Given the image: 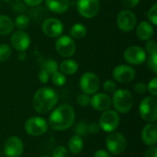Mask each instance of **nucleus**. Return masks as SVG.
<instances>
[{
	"instance_id": "37",
	"label": "nucleus",
	"mask_w": 157,
	"mask_h": 157,
	"mask_svg": "<svg viewBox=\"0 0 157 157\" xmlns=\"http://www.w3.org/2000/svg\"><path fill=\"white\" fill-rule=\"evenodd\" d=\"M140 3V0H122V6L126 9H132L136 7Z\"/></svg>"
},
{
	"instance_id": "26",
	"label": "nucleus",
	"mask_w": 157,
	"mask_h": 157,
	"mask_svg": "<svg viewBox=\"0 0 157 157\" xmlns=\"http://www.w3.org/2000/svg\"><path fill=\"white\" fill-rule=\"evenodd\" d=\"M30 24V19L28 16L21 14L19 16H17L15 20H14V26L15 28H17L19 30H24L26 29Z\"/></svg>"
},
{
	"instance_id": "32",
	"label": "nucleus",
	"mask_w": 157,
	"mask_h": 157,
	"mask_svg": "<svg viewBox=\"0 0 157 157\" xmlns=\"http://www.w3.org/2000/svg\"><path fill=\"white\" fill-rule=\"evenodd\" d=\"M103 89L108 94H112L117 90V85L112 80H107L103 84Z\"/></svg>"
},
{
	"instance_id": "3",
	"label": "nucleus",
	"mask_w": 157,
	"mask_h": 157,
	"mask_svg": "<svg viewBox=\"0 0 157 157\" xmlns=\"http://www.w3.org/2000/svg\"><path fill=\"white\" fill-rule=\"evenodd\" d=\"M111 102L118 112L124 114L132 109L133 106V97L129 90L121 88L113 93Z\"/></svg>"
},
{
	"instance_id": "17",
	"label": "nucleus",
	"mask_w": 157,
	"mask_h": 157,
	"mask_svg": "<svg viewBox=\"0 0 157 157\" xmlns=\"http://www.w3.org/2000/svg\"><path fill=\"white\" fill-rule=\"evenodd\" d=\"M111 104V98L105 93H96L92 98H90V105L94 109L98 111L108 110Z\"/></svg>"
},
{
	"instance_id": "29",
	"label": "nucleus",
	"mask_w": 157,
	"mask_h": 157,
	"mask_svg": "<svg viewBox=\"0 0 157 157\" xmlns=\"http://www.w3.org/2000/svg\"><path fill=\"white\" fill-rule=\"evenodd\" d=\"M146 17L148 18V21L154 25L156 26L157 25V4H154L149 10L146 13Z\"/></svg>"
},
{
	"instance_id": "5",
	"label": "nucleus",
	"mask_w": 157,
	"mask_h": 157,
	"mask_svg": "<svg viewBox=\"0 0 157 157\" xmlns=\"http://www.w3.org/2000/svg\"><path fill=\"white\" fill-rule=\"evenodd\" d=\"M55 50L57 53L63 58L72 57L76 51L75 40L68 35H61L55 42Z\"/></svg>"
},
{
	"instance_id": "4",
	"label": "nucleus",
	"mask_w": 157,
	"mask_h": 157,
	"mask_svg": "<svg viewBox=\"0 0 157 157\" xmlns=\"http://www.w3.org/2000/svg\"><path fill=\"white\" fill-rule=\"evenodd\" d=\"M139 113L141 118L149 123L155 122L157 119V99L155 97H146L140 104Z\"/></svg>"
},
{
	"instance_id": "14",
	"label": "nucleus",
	"mask_w": 157,
	"mask_h": 157,
	"mask_svg": "<svg viewBox=\"0 0 157 157\" xmlns=\"http://www.w3.org/2000/svg\"><path fill=\"white\" fill-rule=\"evenodd\" d=\"M42 32L50 38H58L63 32V24L55 17H49L42 22Z\"/></svg>"
},
{
	"instance_id": "9",
	"label": "nucleus",
	"mask_w": 157,
	"mask_h": 157,
	"mask_svg": "<svg viewBox=\"0 0 157 157\" xmlns=\"http://www.w3.org/2000/svg\"><path fill=\"white\" fill-rule=\"evenodd\" d=\"M76 8L83 17L93 18L100 11V2L99 0H77Z\"/></svg>"
},
{
	"instance_id": "28",
	"label": "nucleus",
	"mask_w": 157,
	"mask_h": 157,
	"mask_svg": "<svg viewBox=\"0 0 157 157\" xmlns=\"http://www.w3.org/2000/svg\"><path fill=\"white\" fill-rule=\"evenodd\" d=\"M12 55V49L8 44H0V63L7 61Z\"/></svg>"
},
{
	"instance_id": "44",
	"label": "nucleus",
	"mask_w": 157,
	"mask_h": 157,
	"mask_svg": "<svg viewBox=\"0 0 157 157\" xmlns=\"http://www.w3.org/2000/svg\"><path fill=\"white\" fill-rule=\"evenodd\" d=\"M42 157H50V156H42Z\"/></svg>"
},
{
	"instance_id": "18",
	"label": "nucleus",
	"mask_w": 157,
	"mask_h": 157,
	"mask_svg": "<svg viewBox=\"0 0 157 157\" xmlns=\"http://www.w3.org/2000/svg\"><path fill=\"white\" fill-rule=\"evenodd\" d=\"M142 140L148 146H155L157 143V126L155 123H149L142 131Z\"/></svg>"
},
{
	"instance_id": "7",
	"label": "nucleus",
	"mask_w": 157,
	"mask_h": 157,
	"mask_svg": "<svg viewBox=\"0 0 157 157\" xmlns=\"http://www.w3.org/2000/svg\"><path fill=\"white\" fill-rule=\"evenodd\" d=\"M98 125L102 131L106 132H113L120 125V115L115 110H105L99 118Z\"/></svg>"
},
{
	"instance_id": "40",
	"label": "nucleus",
	"mask_w": 157,
	"mask_h": 157,
	"mask_svg": "<svg viewBox=\"0 0 157 157\" xmlns=\"http://www.w3.org/2000/svg\"><path fill=\"white\" fill-rule=\"evenodd\" d=\"M99 125L98 123H91L88 125L87 127V131H88V133H91V134H96L99 132Z\"/></svg>"
},
{
	"instance_id": "11",
	"label": "nucleus",
	"mask_w": 157,
	"mask_h": 157,
	"mask_svg": "<svg viewBox=\"0 0 157 157\" xmlns=\"http://www.w3.org/2000/svg\"><path fill=\"white\" fill-rule=\"evenodd\" d=\"M106 146L111 154L121 155L127 147V140L120 132H111L106 139Z\"/></svg>"
},
{
	"instance_id": "27",
	"label": "nucleus",
	"mask_w": 157,
	"mask_h": 157,
	"mask_svg": "<svg viewBox=\"0 0 157 157\" xmlns=\"http://www.w3.org/2000/svg\"><path fill=\"white\" fill-rule=\"evenodd\" d=\"M51 79L53 85L57 86H62L66 83V76L64 74H63L62 72H60L59 70L56 71L55 73H53L51 75Z\"/></svg>"
},
{
	"instance_id": "2",
	"label": "nucleus",
	"mask_w": 157,
	"mask_h": 157,
	"mask_svg": "<svg viewBox=\"0 0 157 157\" xmlns=\"http://www.w3.org/2000/svg\"><path fill=\"white\" fill-rule=\"evenodd\" d=\"M75 114L74 109L68 104H63L51 113L49 123L56 131H65L69 129L75 121Z\"/></svg>"
},
{
	"instance_id": "39",
	"label": "nucleus",
	"mask_w": 157,
	"mask_h": 157,
	"mask_svg": "<svg viewBox=\"0 0 157 157\" xmlns=\"http://www.w3.org/2000/svg\"><path fill=\"white\" fill-rule=\"evenodd\" d=\"M38 78H39V80H40L41 83L45 84V83H47V82L50 80L51 75H50L48 73H46L45 71L40 69V72H39V75H38Z\"/></svg>"
},
{
	"instance_id": "31",
	"label": "nucleus",
	"mask_w": 157,
	"mask_h": 157,
	"mask_svg": "<svg viewBox=\"0 0 157 157\" xmlns=\"http://www.w3.org/2000/svg\"><path fill=\"white\" fill-rule=\"evenodd\" d=\"M144 51H145V52H146V53H148L149 55L157 53L156 41H155V40H147V42L145 43Z\"/></svg>"
},
{
	"instance_id": "21",
	"label": "nucleus",
	"mask_w": 157,
	"mask_h": 157,
	"mask_svg": "<svg viewBox=\"0 0 157 157\" xmlns=\"http://www.w3.org/2000/svg\"><path fill=\"white\" fill-rule=\"evenodd\" d=\"M59 71L65 75H73L78 71V63L73 59H65L60 63Z\"/></svg>"
},
{
	"instance_id": "34",
	"label": "nucleus",
	"mask_w": 157,
	"mask_h": 157,
	"mask_svg": "<svg viewBox=\"0 0 157 157\" xmlns=\"http://www.w3.org/2000/svg\"><path fill=\"white\" fill-rule=\"evenodd\" d=\"M87 127L88 125L84 122V121H80L79 123H77L76 127H75V132L77 133V135L79 136H84V135H86L88 133V131H87Z\"/></svg>"
},
{
	"instance_id": "42",
	"label": "nucleus",
	"mask_w": 157,
	"mask_h": 157,
	"mask_svg": "<svg viewBox=\"0 0 157 157\" xmlns=\"http://www.w3.org/2000/svg\"><path fill=\"white\" fill-rule=\"evenodd\" d=\"M24 1V3L27 5V6H40L44 0H23Z\"/></svg>"
},
{
	"instance_id": "25",
	"label": "nucleus",
	"mask_w": 157,
	"mask_h": 157,
	"mask_svg": "<svg viewBox=\"0 0 157 157\" xmlns=\"http://www.w3.org/2000/svg\"><path fill=\"white\" fill-rule=\"evenodd\" d=\"M40 69L45 71L46 73H48L50 75H52L53 73H55L56 71L59 70V65L56 61H54L52 58H49L41 63Z\"/></svg>"
},
{
	"instance_id": "8",
	"label": "nucleus",
	"mask_w": 157,
	"mask_h": 157,
	"mask_svg": "<svg viewBox=\"0 0 157 157\" xmlns=\"http://www.w3.org/2000/svg\"><path fill=\"white\" fill-rule=\"evenodd\" d=\"M137 25L136 15L131 9H123L117 16V26L123 32L132 31Z\"/></svg>"
},
{
	"instance_id": "10",
	"label": "nucleus",
	"mask_w": 157,
	"mask_h": 157,
	"mask_svg": "<svg viewBox=\"0 0 157 157\" xmlns=\"http://www.w3.org/2000/svg\"><path fill=\"white\" fill-rule=\"evenodd\" d=\"M123 58L130 65H140L146 61L147 53L143 47L130 46L124 51Z\"/></svg>"
},
{
	"instance_id": "43",
	"label": "nucleus",
	"mask_w": 157,
	"mask_h": 157,
	"mask_svg": "<svg viewBox=\"0 0 157 157\" xmlns=\"http://www.w3.org/2000/svg\"><path fill=\"white\" fill-rule=\"evenodd\" d=\"M94 157H111L110 156V154L106 151V150H102V149H99L98 150L95 154H94Z\"/></svg>"
},
{
	"instance_id": "23",
	"label": "nucleus",
	"mask_w": 157,
	"mask_h": 157,
	"mask_svg": "<svg viewBox=\"0 0 157 157\" xmlns=\"http://www.w3.org/2000/svg\"><path fill=\"white\" fill-rule=\"evenodd\" d=\"M83 148H84V141H83L81 136L76 134V135L72 136L69 139V141H68V149L72 154L77 155V154L81 153Z\"/></svg>"
},
{
	"instance_id": "12",
	"label": "nucleus",
	"mask_w": 157,
	"mask_h": 157,
	"mask_svg": "<svg viewBox=\"0 0 157 157\" xmlns=\"http://www.w3.org/2000/svg\"><path fill=\"white\" fill-rule=\"evenodd\" d=\"M136 71L129 64H119L112 71V76L115 81L121 84H127L135 78Z\"/></svg>"
},
{
	"instance_id": "30",
	"label": "nucleus",
	"mask_w": 157,
	"mask_h": 157,
	"mask_svg": "<svg viewBox=\"0 0 157 157\" xmlns=\"http://www.w3.org/2000/svg\"><path fill=\"white\" fill-rule=\"evenodd\" d=\"M147 59V66H148V69L154 73L155 75L157 74V53L155 54H151L149 55Z\"/></svg>"
},
{
	"instance_id": "20",
	"label": "nucleus",
	"mask_w": 157,
	"mask_h": 157,
	"mask_svg": "<svg viewBox=\"0 0 157 157\" xmlns=\"http://www.w3.org/2000/svg\"><path fill=\"white\" fill-rule=\"evenodd\" d=\"M47 8L56 14L65 13L70 6L69 0H44Z\"/></svg>"
},
{
	"instance_id": "33",
	"label": "nucleus",
	"mask_w": 157,
	"mask_h": 157,
	"mask_svg": "<svg viewBox=\"0 0 157 157\" xmlns=\"http://www.w3.org/2000/svg\"><path fill=\"white\" fill-rule=\"evenodd\" d=\"M76 102L82 107H86V106L90 105V97H89V95L85 94V93L79 94L76 97Z\"/></svg>"
},
{
	"instance_id": "41",
	"label": "nucleus",
	"mask_w": 157,
	"mask_h": 157,
	"mask_svg": "<svg viewBox=\"0 0 157 157\" xmlns=\"http://www.w3.org/2000/svg\"><path fill=\"white\" fill-rule=\"evenodd\" d=\"M144 157H157V148L155 147V145L146 150Z\"/></svg>"
},
{
	"instance_id": "38",
	"label": "nucleus",
	"mask_w": 157,
	"mask_h": 157,
	"mask_svg": "<svg viewBox=\"0 0 157 157\" xmlns=\"http://www.w3.org/2000/svg\"><path fill=\"white\" fill-rule=\"evenodd\" d=\"M134 90H135L138 94H140V95L144 94V93H146V91H147V86H146L144 82H139V83L135 84V86H134Z\"/></svg>"
},
{
	"instance_id": "15",
	"label": "nucleus",
	"mask_w": 157,
	"mask_h": 157,
	"mask_svg": "<svg viewBox=\"0 0 157 157\" xmlns=\"http://www.w3.org/2000/svg\"><path fill=\"white\" fill-rule=\"evenodd\" d=\"M3 151L6 157H20L24 151L23 142L17 136H11L6 141Z\"/></svg>"
},
{
	"instance_id": "6",
	"label": "nucleus",
	"mask_w": 157,
	"mask_h": 157,
	"mask_svg": "<svg viewBox=\"0 0 157 157\" xmlns=\"http://www.w3.org/2000/svg\"><path fill=\"white\" fill-rule=\"evenodd\" d=\"M79 86L83 93L87 95H94L99 90L100 80L96 74L92 72H86L82 75L79 81Z\"/></svg>"
},
{
	"instance_id": "24",
	"label": "nucleus",
	"mask_w": 157,
	"mask_h": 157,
	"mask_svg": "<svg viewBox=\"0 0 157 157\" xmlns=\"http://www.w3.org/2000/svg\"><path fill=\"white\" fill-rule=\"evenodd\" d=\"M86 35V28L81 23H75L72 26L70 29V37L73 39L80 40L85 38Z\"/></svg>"
},
{
	"instance_id": "16",
	"label": "nucleus",
	"mask_w": 157,
	"mask_h": 157,
	"mask_svg": "<svg viewBox=\"0 0 157 157\" xmlns=\"http://www.w3.org/2000/svg\"><path fill=\"white\" fill-rule=\"evenodd\" d=\"M10 44L17 52H25L30 45V37L24 30H16L10 36Z\"/></svg>"
},
{
	"instance_id": "35",
	"label": "nucleus",
	"mask_w": 157,
	"mask_h": 157,
	"mask_svg": "<svg viewBox=\"0 0 157 157\" xmlns=\"http://www.w3.org/2000/svg\"><path fill=\"white\" fill-rule=\"evenodd\" d=\"M147 86V91L150 92V94L153 96V97H156L157 96V78L156 77H154L149 83Z\"/></svg>"
},
{
	"instance_id": "36",
	"label": "nucleus",
	"mask_w": 157,
	"mask_h": 157,
	"mask_svg": "<svg viewBox=\"0 0 157 157\" xmlns=\"http://www.w3.org/2000/svg\"><path fill=\"white\" fill-rule=\"evenodd\" d=\"M68 151L63 146H57L53 152H52V157H67Z\"/></svg>"
},
{
	"instance_id": "13",
	"label": "nucleus",
	"mask_w": 157,
	"mask_h": 157,
	"mask_svg": "<svg viewBox=\"0 0 157 157\" xmlns=\"http://www.w3.org/2000/svg\"><path fill=\"white\" fill-rule=\"evenodd\" d=\"M48 130L47 121L40 117H31L25 123V131L31 136H40Z\"/></svg>"
},
{
	"instance_id": "22",
	"label": "nucleus",
	"mask_w": 157,
	"mask_h": 157,
	"mask_svg": "<svg viewBox=\"0 0 157 157\" xmlns=\"http://www.w3.org/2000/svg\"><path fill=\"white\" fill-rule=\"evenodd\" d=\"M14 21L6 15H0V35H9L14 29Z\"/></svg>"
},
{
	"instance_id": "19",
	"label": "nucleus",
	"mask_w": 157,
	"mask_h": 157,
	"mask_svg": "<svg viewBox=\"0 0 157 157\" xmlns=\"http://www.w3.org/2000/svg\"><path fill=\"white\" fill-rule=\"evenodd\" d=\"M155 34L154 25H152L147 20H143L139 23L136 28V35L141 40H151Z\"/></svg>"
},
{
	"instance_id": "1",
	"label": "nucleus",
	"mask_w": 157,
	"mask_h": 157,
	"mask_svg": "<svg viewBox=\"0 0 157 157\" xmlns=\"http://www.w3.org/2000/svg\"><path fill=\"white\" fill-rule=\"evenodd\" d=\"M58 102V95L52 87L44 86L36 91L32 98V106L36 112L46 114L51 111Z\"/></svg>"
}]
</instances>
